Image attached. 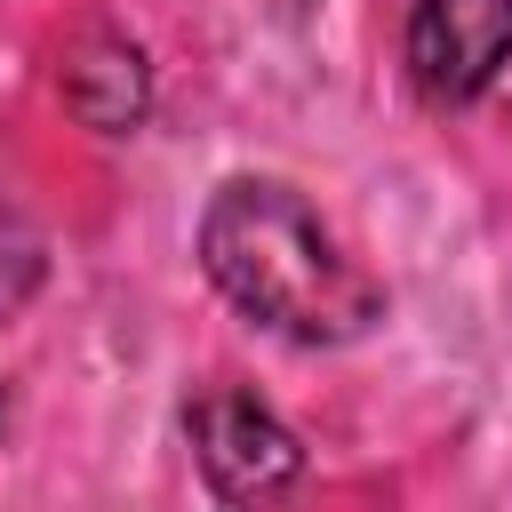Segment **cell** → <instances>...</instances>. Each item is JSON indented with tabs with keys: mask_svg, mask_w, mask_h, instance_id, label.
I'll return each instance as SVG.
<instances>
[{
	"mask_svg": "<svg viewBox=\"0 0 512 512\" xmlns=\"http://www.w3.org/2000/svg\"><path fill=\"white\" fill-rule=\"evenodd\" d=\"M208 280L288 344H352L384 320L376 272L320 224V208L280 176H232L200 208Z\"/></svg>",
	"mask_w": 512,
	"mask_h": 512,
	"instance_id": "obj_1",
	"label": "cell"
},
{
	"mask_svg": "<svg viewBox=\"0 0 512 512\" xmlns=\"http://www.w3.org/2000/svg\"><path fill=\"white\" fill-rule=\"evenodd\" d=\"M184 440H192V464L200 480L224 496V504H256V496H280L296 472H304V448L296 432L232 376L200 384L184 400Z\"/></svg>",
	"mask_w": 512,
	"mask_h": 512,
	"instance_id": "obj_2",
	"label": "cell"
},
{
	"mask_svg": "<svg viewBox=\"0 0 512 512\" xmlns=\"http://www.w3.org/2000/svg\"><path fill=\"white\" fill-rule=\"evenodd\" d=\"M512 64V0H416L408 8V80L424 104H480Z\"/></svg>",
	"mask_w": 512,
	"mask_h": 512,
	"instance_id": "obj_3",
	"label": "cell"
},
{
	"mask_svg": "<svg viewBox=\"0 0 512 512\" xmlns=\"http://www.w3.org/2000/svg\"><path fill=\"white\" fill-rule=\"evenodd\" d=\"M56 88L72 104L80 128L96 136H136L144 112H152V72H144V48L112 24H80L64 48H56Z\"/></svg>",
	"mask_w": 512,
	"mask_h": 512,
	"instance_id": "obj_4",
	"label": "cell"
},
{
	"mask_svg": "<svg viewBox=\"0 0 512 512\" xmlns=\"http://www.w3.org/2000/svg\"><path fill=\"white\" fill-rule=\"evenodd\" d=\"M40 272H48V248H40V232L0 200V328L40 296Z\"/></svg>",
	"mask_w": 512,
	"mask_h": 512,
	"instance_id": "obj_5",
	"label": "cell"
}]
</instances>
